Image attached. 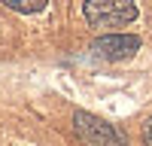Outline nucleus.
<instances>
[{
  "label": "nucleus",
  "instance_id": "nucleus-2",
  "mask_svg": "<svg viewBox=\"0 0 152 146\" xmlns=\"http://www.w3.org/2000/svg\"><path fill=\"white\" fill-rule=\"evenodd\" d=\"M73 131L85 146H125V134L91 113H73Z\"/></svg>",
  "mask_w": 152,
  "mask_h": 146
},
{
  "label": "nucleus",
  "instance_id": "nucleus-3",
  "mask_svg": "<svg viewBox=\"0 0 152 146\" xmlns=\"http://www.w3.org/2000/svg\"><path fill=\"white\" fill-rule=\"evenodd\" d=\"M137 49H140V36H134V34H107V36H97L91 43V52L97 58H107V61L131 58Z\"/></svg>",
  "mask_w": 152,
  "mask_h": 146
},
{
  "label": "nucleus",
  "instance_id": "nucleus-5",
  "mask_svg": "<svg viewBox=\"0 0 152 146\" xmlns=\"http://www.w3.org/2000/svg\"><path fill=\"white\" fill-rule=\"evenodd\" d=\"M143 146H152V119L143 125Z\"/></svg>",
  "mask_w": 152,
  "mask_h": 146
},
{
  "label": "nucleus",
  "instance_id": "nucleus-4",
  "mask_svg": "<svg viewBox=\"0 0 152 146\" xmlns=\"http://www.w3.org/2000/svg\"><path fill=\"white\" fill-rule=\"evenodd\" d=\"M0 3H6L9 9H15V12H40L49 0H0Z\"/></svg>",
  "mask_w": 152,
  "mask_h": 146
},
{
  "label": "nucleus",
  "instance_id": "nucleus-1",
  "mask_svg": "<svg viewBox=\"0 0 152 146\" xmlns=\"http://www.w3.org/2000/svg\"><path fill=\"white\" fill-rule=\"evenodd\" d=\"M82 12L91 28H122L137 18L134 0H85Z\"/></svg>",
  "mask_w": 152,
  "mask_h": 146
}]
</instances>
